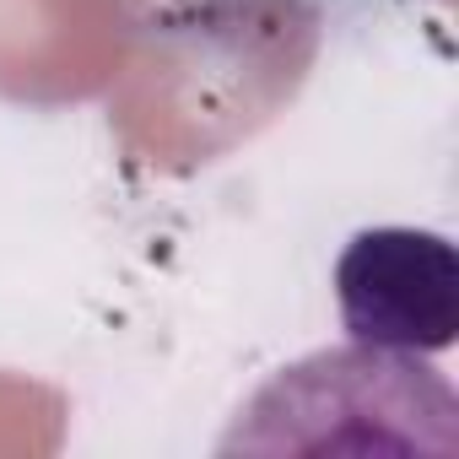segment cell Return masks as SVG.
Instances as JSON below:
<instances>
[{"label": "cell", "mask_w": 459, "mask_h": 459, "mask_svg": "<svg viewBox=\"0 0 459 459\" xmlns=\"http://www.w3.org/2000/svg\"><path fill=\"white\" fill-rule=\"evenodd\" d=\"M335 303L351 346L432 357L459 335V260L427 227H362L335 260Z\"/></svg>", "instance_id": "6da1fadb"}, {"label": "cell", "mask_w": 459, "mask_h": 459, "mask_svg": "<svg viewBox=\"0 0 459 459\" xmlns=\"http://www.w3.org/2000/svg\"><path fill=\"white\" fill-rule=\"evenodd\" d=\"M308 6H319L330 17H368V12H384V6H405V0H308Z\"/></svg>", "instance_id": "7a4b0ae2"}]
</instances>
